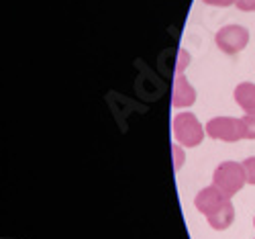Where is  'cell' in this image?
Here are the masks:
<instances>
[{
	"label": "cell",
	"mask_w": 255,
	"mask_h": 239,
	"mask_svg": "<svg viewBox=\"0 0 255 239\" xmlns=\"http://www.w3.org/2000/svg\"><path fill=\"white\" fill-rule=\"evenodd\" d=\"M253 227H255V219H253Z\"/></svg>",
	"instance_id": "15"
},
{
	"label": "cell",
	"mask_w": 255,
	"mask_h": 239,
	"mask_svg": "<svg viewBox=\"0 0 255 239\" xmlns=\"http://www.w3.org/2000/svg\"><path fill=\"white\" fill-rule=\"evenodd\" d=\"M237 8L245 12H255V0H237Z\"/></svg>",
	"instance_id": "12"
},
{
	"label": "cell",
	"mask_w": 255,
	"mask_h": 239,
	"mask_svg": "<svg viewBox=\"0 0 255 239\" xmlns=\"http://www.w3.org/2000/svg\"><path fill=\"white\" fill-rule=\"evenodd\" d=\"M174 137L184 147H196L204 139V129L192 113H182L174 119Z\"/></svg>",
	"instance_id": "2"
},
{
	"label": "cell",
	"mask_w": 255,
	"mask_h": 239,
	"mask_svg": "<svg viewBox=\"0 0 255 239\" xmlns=\"http://www.w3.org/2000/svg\"><path fill=\"white\" fill-rule=\"evenodd\" d=\"M188 63H190V53L186 49H178V55H176V74H182Z\"/></svg>",
	"instance_id": "10"
},
{
	"label": "cell",
	"mask_w": 255,
	"mask_h": 239,
	"mask_svg": "<svg viewBox=\"0 0 255 239\" xmlns=\"http://www.w3.org/2000/svg\"><path fill=\"white\" fill-rule=\"evenodd\" d=\"M233 219H235V209H233L231 203H227L219 213H215L212 217H208V225L212 229H217V231H223L227 227H231Z\"/></svg>",
	"instance_id": "8"
},
{
	"label": "cell",
	"mask_w": 255,
	"mask_h": 239,
	"mask_svg": "<svg viewBox=\"0 0 255 239\" xmlns=\"http://www.w3.org/2000/svg\"><path fill=\"white\" fill-rule=\"evenodd\" d=\"M241 121H243V135H245V139H255V115H245Z\"/></svg>",
	"instance_id": "9"
},
{
	"label": "cell",
	"mask_w": 255,
	"mask_h": 239,
	"mask_svg": "<svg viewBox=\"0 0 255 239\" xmlns=\"http://www.w3.org/2000/svg\"><path fill=\"white\" fill-rule=\"evenodd\" d=\"M235 102L245 111V115H255V84L241 82L235 88Z\"/></svg>",
	"instance_id": "7"
},
{
	"label": "cell",
	"mask_w": 255,
	"mask_h": 239,
	"mask_svg": "<svg viewBox=\"0 0 255 239\" xmlns=\"http://www.w3.org/2000/svg\"><path fill=\"white\" fill-rule=\"evenodd\" d=\"M172 154H174V160H176V170L184 164V154H182V147L180 145H174L172 147Z\"/></svg>",
	"instance_id": "13"
},
{
	"label": "cell",
	"mask_w": 255,
	"mask_h": 239,
	"mask_svg": "<svg viewBox=\"0 0 255 239\" xmlns=\"http://www.w3.org/2000/svg\"><path fill=\"white\" fill-rule=\"evenodd\" d=\"M202 2H206L210 6H233L237 0H202Z\"/></svg>",
	"instance_id": "14"
},
{
	"label": "cell",
	"mask_w": 255,
	"mask_h": 239,
	"mask_svg": "<svg viewBox=\"0 0 255 239\" xmlns=\"http://www.w3.org/2000/svg\"><path fill=\"white\" fill-rule=\"evenodd\" d=\"M245 182H247L245 170H243V164L239 162H223L221 166H217L215 174H212V184L219 190H223L227 197L237 194L245 186Z\"/></svg>",
	"instance_id": "1"
},
{
	"label": "cell",
	"mask_w": 255,
	"mask_h": 239,
	"mask_svg": "<svg viewBox=\"0 0 255 239\" xmlns=\"http://www.w3.org/2000/svg\"><path fill=\"white\" fill-rule=\"evenodd\" d=\"M206 133L212 139H221V141H227V143H235L239 139H245L243 121L233 119V117H217V119L208 121Z\"/></svg>",
	"instance_id": "3"
},
{
	"label": "cell",
	"mask_w": 255,
	"mask_h": 239,
	"mask_svg": "<svg viewBox=\"0 0 255 239\" xmlns=\"http://www.w3.org/2000/svg\"><path fill=\"white\" fill-rule=\"evenodd\" d=\"M243 170H245V178L249 184H255V158H247L243 162Z\"/></svg>",
	"instance_id": "11"
},
{
	"label": "cell",
	"mask_w": 255,
	"mask_h": 239,
	"mask_svg": "<svg viewBox=\"0 0 255 239\" xmlns=\"http://www.w3.org/2000/svg\"><path fill=\"white\" fill-rule=\"evenodd\" d=\"M227 203H231V197H227V194L223 190H219L215 184L204 188V190H200L196 194V199H194L196 209L206 217V219H208V217H212L215 213H219Z\"/></svg>",
	"instance_id": "5"
},
{
	"label": "cell",
	"mask_w": 255,
	"mask_h": 239,
	"mask_svg": "<svg viewBox=\"0 0 255 239\" xmlns=\"http://www.w3.org/2000/svg\"><path fill=\"white\" fill-rule=\"evenodd\" d=\"M215 39H217V45L223 53L235 55L241 49H245V45L249 43V31L241 25H227V27L219 29Z\"/></svg>",
	"instance_id": "4"
},
{
	"label": "cell",
	"mask_w": 255,
	"mask_h": 239,
	"mask_svg": "<svg viewBox=\"0 0 255 239\" xmlns=\"http://www.w3.org/2000/svg\"><path fill=\"white\" fill-rule=\"evenodd\" d=\"M194 100H196V92H194L192 86H190V82L186 80V76L176 74L174 76V88H172V104L176 108H184V106L194 104Z\"/></svg>",
	"instance_id": "6"
}]
</instances>
